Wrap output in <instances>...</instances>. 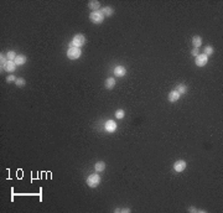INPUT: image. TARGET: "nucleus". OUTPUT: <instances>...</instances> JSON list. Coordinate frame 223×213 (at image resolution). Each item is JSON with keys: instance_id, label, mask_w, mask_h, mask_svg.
<instances>
[{"instance_id": "nucleus-1", "label": "nucleus", "mask_w": 223, "mask_h": 213, "mask_svg": "<svg viewBox=\"0 0 223 213\" xmlns=\"http://www.w3.org/2000/svg\"><path fill=\"white\" fill-rule=\"evenodd\" d=\"M84 42H86V38H84V36L82 34H77L76 36L73 37V40H72V42L69 43V47H82L84 45Z\"/></svg>"}, {"instance_id": "nucleus-4", "label": "nucleus", "mask_w": 223, "mask_h": 213, "mask_svg": "<svg viewBox=\"0 0 223 213\" xmlns=\"http://www.w3.org/2000/svg\"><path fill=\"white\" fill-rule=\"evenodd\" d=\"M89 19H91V21L94 24H100V22H103L104 16L100 11H93V13L89 15Z\"/></svg>"}, {"instance_id": "nucleus-2", "label": "nucleus", "mask_w": 223, "mask_h": 213, "mask_svg": "<svg viewBox=\"0 0 223 213\" xmlns=\"http://www.w3.org/2000/svg\"><path fill=\"white\" fill-rule=\"evenodd\" d=\"M99 182H100V176L97 175V173H92V175H89L88 179H87V185L92 188L98 186Z\"/></svg>"}, {"instance_id": "nucleus-18", "label": "nucleus", "mask_w": 223, "mask_h": 213, "mask_svg": "<svg viewBox=\"0 0 223 213\" xmlns=\"http://www.w3.org/2000/svg\"><path fill=\"white\" fill-rule=\"evenodd\" d=\"M18 55L14 52V51H9V52L6 53V57H7V61H14L15 58H16Z\"/></svg>"}, {"instance_id": "nucleus-12", "label": "nucleus", "mask_w": 223, "mask_h": 213, "mask_svg": "<svg viewBox=\"0 0 223 213\" xmlns=\"http://www.w3.org/2000/svg\"><path fill=\"white\" fill-rule=\"evenodd\" d=\"M88 6H89V9L93 11H98V9L100 7V4H99V1H97V0H92V1L88 3Z\"/></svg>"}, {"instance_id": "nucleus-19", "label": "nucleus", "mask_w": 223, "mask_h": 213, "mask_svg": "<svg viewBox=\"0 0 223 213\" xmlns=\"http://www.w3.org/2000/svg\"><path fill=\"white\" fill-rule=\"evenodd\" d=\"M206 55V56H211V55L213 53V47L212 46H206L205 47V52H203Z\"/></svg>"}, {"instance_id": "nucleus-25", "label": "nucleus", "mask_w": 223, "mask_h": 213, "mask_svg": "<svg viewBox=\"0 0 223 213\" xmlns=\"http://www.w3.org/2000/svg\"><path fill=\"white\" fill-rule=\"evenodd\" d=\"M191 55H192V56H195V57H196L197 55H198V49H193V50H192V52H191Z\"/></svg>"}, {"instance_id": "nucleus-22", "label": "nucleus", "mask_w": 223, "mask_h": 213, "mask_svg": "<svg viewBox=\"0 0 223 213\" xmlns=\"http://www.w3.org/2000/svg\"><path fill=\"white\" fill-rule=\"evenodd\" d=\"M114 212L115 213H129L130 212V208H115Z\"/></svg>"}, {"instance_id": "nucleus-17", "label": "nucleus", "mask_w": 223, "mask_h": 213, "mask_svg": "<svg viewBox=\"0 0 223 213\" xmlns=\"http://www.w3.org/2000/svg\"><path fill=\"white\" fill-rule=\"evenodd\" d=\"M176 90H177V92L182 96V94H185V93L187 92V87H186L185 84H179V86H177V89H176Z\"/></svg>"}, {"instance_id": "nucleus-7", "label": "nucleus", "mask_w": 223, "mask_h": 213, "mask_svg": "<svg viewBox=\"0 0 223 213\" xmlns=\"http://www.w3.org/2000/svg\"><path fill=\"white\" fill-rule=\"evenodd\" d=\"M104 129L107 130L108 133H114L115 130H117V123L114 120H107L105 121V124H104Z\"/></svg>"}, {"instance_id": "nucleus-13", "label": "nucleus", "mask_w": 223, "mask_h": 213, "mask_svg": "<svg viewBox=\"0 0 223 213\" xmlns=\"http://www.w3.org/2000/svg\"><path fill=\"white\" fill-rule=\"evenodd\" d=\"M14 62L16 63V66L24 65L26 62V56H25V55H19V56H16V58L14 60Z\"/></svg>"}, {"instance_id": "nucleus-6", "label": "nucleus", "mask_w": 223, "mask_h": 213, "mask_svg": "<svg viewBox=\"0 0 223 213\" xmlns=\"http://www.w3.org/2000/svg\"><path fill=\"white\" fill-rule=\"evenodd\" d=\"M186 166H187V164H186L185 160H179L174 164V170L176 172H182L186 169Z\"/></svg>"}, {"instance_id": "nucleus-24", "label": "nucleus", "mask_w": 223, "mask_h": 213, "mask_svg": "<svg viewBox=\"0 0 223 213\" xmlns=\"http://www.w3.org/2000/svg\"><path fill=\"white\" fill-rule=\"evenodd\" d=\"M14 81H16V77L13 76V74H10V76L6 77V82H9V83L10 82H14Z\"/></svg>"}, {"instance_id": "nucleus-10", "label": "nucleus", "mask_w": 223, "mask_h": 213, "mask_svg": "<svg viewBox=\"0 0 223 213\" xmlns=\"http://www.w3.org/2000/svg\"><path fill=\"white\" fill-rule=\"evenodd\" d=\"M4 69L7 71V72H14L16 69V63L14 61H7L5 65H4Z\"/></svg>"}, {"instance_id": "nucleus-23", "label": "nucleus", "mask_w": 223, "mask_h": 213, "mask_svg": "<svg viewBox=\"0 0 223 213\" xmlns=\"http://www.w3.org/2000/svg\"><path fill=\"white\" fill-rule=\"evenodd\" d=\"M6 58H7V57H6V55H3V53L0 55V62H1V67H3V66L7 62V61H6Z\"/></svg>"}, {"instance_id": "nucleus-16", "label": "nucleus", "mask_w": 223, "mask_h": 213, "mask_svg": "<svg viewBox=\"0 0 223 213\" xmlns=\"http://www.w3.org/2000/svg\"><path fill=\"white\" fill-rule=\"evenodd\" d=\"M94 169H96V171L97 172H100V171H103L104 169H105V164L103 162V161H98L96 165H94Z\"/></svg>"}, {"instance_id": "nucleus-9", "label": "nucleus", "mask_w": 223, "mask_h": 213, "mask_svg": "<svg viewBox=\"0 0 223 213\" xmlns=\"http://www.w3.org/2000/svg\"><path fill=\"white\" fill-rule=\"evenodd\" d=\"M127 74V69L124 66H117L114 68V76L115 77H124Z\"/></svg>"}, {"instance_id": "nucleus-8", "label": "nucleus", "mask_w": 223, "mask_h": 213, "mask_svg": "<svg viewBox=\"0 0 223 213\" xmlns=\"http://www.w3.org/2000/svg\"><path fill=\"white\" fill-rule=\"evenodd\" d=\"M180 98H181V94H180L177 90H171V92L169 93L167 99H169V102H171V103H174V102H177Z\"/></svg>"}, {"instance_id": "nucleus-15", "label": "nucleus", "mask_w": 223, "mask_h": 213, "mask_svg": "<svg viewBox=\"0 0 223 213\" xmlns=\"http://www.w3.org/2000/svg\"><path fill=\"white\" fill-rule=\"evenodd\" d=\"M192 45H193L195 49H198V47L202 45V38H201V36H198V35L193 36V38H192Z\"/></svg>"}, {"instance_id": "nucleus-26", "label": "nucleus", "mask_w": 223, "mask_h": 213, "mask_svg": "<svg viewBox=\"0 0 223 213\" xmlns=\"http://www.w3.org/2000/svg\"><path fill=\"white\" fill-rule=\"evenodd\" d=\"M189 212H198V211L195 207H191V208H189Z\"/></svg>"}, {"instance_id": "nucleus-14", "label": "nucleus", "mask_w": 223, "mask_h": 213, "mask_svg": "<svg viewBox=\"0 0 223 213\" xmlns=\"http://www.w3.org/2000/svg\"><path fill=\"white\" fill-rule=\"evenodd\" d=\"M115 86V80L113 77H109L107 78V81H105V88L107 89H113Z\"/></svg>"}, {"instance_id": "nucleus-21", "label": "nucleus", "mask_w": 223, "mask_h": 213, "mask_svg": "<svg viewBox=\"0 0 223 213\" xmlns=\"http://www.w3.org/2000/svg\"><path fill=\"white\" fill-rule=\"evenodd\" d=\"M25 80H22V78H16V81H15V84L18 87H24L25 86Z\"/></svg>"}, {"instance_id": "nucleus-3", "label": "nucleus", "mask_w": 223, "mask_h": 213, "mask_svg": "<svg viewBox=\"0 0 223 213\" xmlns=\"http://www.w3.org/2000/svg\"><path fill=\"white\" fill-rule=\"evenodd\" d=\"M81 53H82L81 49H78V47H69L67 51V57L69 60H77V58H79Z\"/></svg>"}, {"instance_id": "nucleus-20", "label": "nucleus", "mask_w": 223, "mask_h": 213, "mask_svg": "<svg viewBox=\"0 0 223 213\" xmlns=\"http://www.w3.org/2000/svg\"><path fill=\"white\" fill-rule=\"evenodd\" d=\"M124 115H125V112H124L123 109H118V110L115 112V117L118 118V119H123Z\"/></svg>"}, {"instance_id": "nucleus-11", "label": "nucleus", "mask_w": 223, "mask_h": 213, "mask_svg": "<svg viewBox=\"0 0 223 213\" xmlns=\"http://www.w3.org/2000/svg\"><path fill=\"white\" fill-rule=\"evenodd\" d=\"M100 13L103 14V16H112L113 13H114V10H113L110 6H104V7H102Z\"/></svg>"}, {"instance_id": "nucleus-5", "label": "nucleus", "mask_w": 223, "mask_h": 213, "mask_svg": "<svg viewBox=\"0 0 223 213\" xmlns=\"http://www.w3.org/2000/svg\"><path fill=\"white\" fill-rule=\"evenodd\" d=\"M195 62H196V65L198 67H203V66L207 65V62H208V56H206L205 53H198L197 56H196V60H195Z\"/></svg>"}]
</instances>
